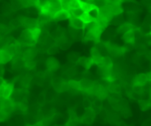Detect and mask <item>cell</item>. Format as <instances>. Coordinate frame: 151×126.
I'll list each match as a JSON object with an SVG mask.
<instances>
[{
    "label": "cell",
    "mask_w": 151,
    "mask_h": 126,
    "mask_svg": "<svg viewBox=\"0 0 151 126\" xmlns=\"http://www.w3.org/2000/svg\"><path fill=\"white\" fill-rule=\"evenodd\" d=\"M18 44L20 45L27 46V47H32L34 44H36L32 37L31 28H26L24 30L22 31L20 37L18 40Z\"/></svg>",
    "instance_id": "obj_1"
},
{
    "label": "cell",
    "mask_w": 151,
    "mask_h": 126,
    "mask_svg": "<svg viewBox=\"0 0 151 126\" xmlns=\"http://www.w3.org/2000/svg\"><path fill=\"white\" fill-rule=\"evenodd\" d=\"M46 66L50 72H55L60 66L58 60L55 58H49L46 61Z\"/></svg>",
    "instance_id": "obj_13"
},
{
    "label": "cell",
    "mask_w": 151,
    "mask_h": 126,
    "mask_svg": "<svg viewBox=\"0 0 151 126\" xmlns=\"http://www.w3.org/2000/svg\"><path fill=\"white\" fill-rule=\"evenodd\" d=\"M121 2H136V0H120Z\"/></svg>",
    "instance_id": "obj_43"
},
{
    "label": "cell",
    "mask_w": 151,
    "mask_h": 126,
    "mask_svg": "<svg viewBox=\"0 0 151 126\" xmlns=\"http://www.w3.org/2000/svg\"><path fill=\"white\" fill-rule=\"evenodd\" d=\"M103 106V100H100V99L96 97L95 100H94V101H92V106L91 107L93 109H97L98 110H100Z\"/></svg>",
    "instance_id": "obj_30"
},
{
    "label": "cell",
    "mask_w": 151,
    "mask_h": 126,
    "mask_svg": "<svg viewBox=\"0 0 151 126\" xmlns=\"http://www.w3.org/2000/svg\"><path fill=\"white\" fill-rule=\"evenodd\" d=\"M108 91H111V93H114V94H119L121 91V88L118 84H113V82L109 83V86L107 87Z\"/></svg>",
    "instance_id": "obj_25"
},
{
    "label": "cell",
    "mask_w": 151,
    "mask_h": 126,
    "mask_svg": "<svg viewBox=\"0 0 151 126\" xmlns=\"http://www.w3.org/2000/svg\"><path fill=\"white\" fill-rule=\"evenodd\" d=\"M0 109L10 114L16 109V103L12 98H0Z\"/></svg>",
    "instance_id": "obj_4"
},
{
    "label": "cell",
    "mask_w": 151,
    "mask_h": 126,
    "mask_svg": "<svg viewBox=\"0 0 151 126\" xmlns=\"http://www.w3.org/2000/svg\"><path fill=\"white\" fill-rule=\"evenodd\" d=\"M69 12H70L71 13V16H75V17H78V18H79L80 16H81V15L83 13V10L81 9V7H80V8L69 10Z\"/></svg>",
    "instance_id": "obj_32"
},
{
    "label": "cell",
    "mask_w": 151,
    "mask_h": 126,
    "mask_svg": "<svg viewBox=\"0 0 151 126\" xmlns=\"http://www.w3.org/2000/svg\"><path fill=\"white\" fill-rule=\"evenodd\" d=\"M19 19H20L21 25L26 28H33L39 26V24H38L37 19L28 17H21Z\"/></svg>",
    "instance_id": "obj_9"
},
{
    "label": "cell",
    "mask_w": 151,
    "mask_h": 126,
    "mask_svg": "<svg viewBox=\"0 0 151 126\" xmlns=\"http://www.w3.org/2000/svg\"><path fill=\"white\" fill-rule=\"evenodd\" d=\"M107 1V4H121L120 0H106Z\"/></svg>",
    "instance_id": "obj_41"
},
{
    "label": "cell",
    "mask_w": 151,
    "mask_h": 126,
    "mask_svg": "<svg viewBox=\"0 0 151 126\" xmlns=\"http://www.w3.org/2000/svg\"><path fill=\"white\" fill-rule=\"evenodd\" d=\"M58 52V47L56 44H54V45L51 46L50 48H48L47 50V53L50 55H54L55 53H57Z\"/></svg>",
    "instance_id": "obj_36"
},
{
    "label": "cell",
    "mask_w": 151,
    "mask_h": 126,
    "mask_svg": "<svg viewBox=\"0 0 151 126\" xmlns=\"http://www.w3.org/2000/svg\"><path fill=\"white\" fill-rule=\"evenodd\" d=\"M98 66H101V67L106 68V69H113V62L111 58L108 57V56H103V59H102L101 62Z\"/></svg>",
    "instance_id": "obj_19"
},
{
    "label": "cell",
    "mask_w": 151,
    "mask_h": 126,
    "mask_svg": "<svg viewBox=\"0 0 151 126\" xmlns=\"http://www.w3.org/2000/svg\"><path fill=\"white\" fill-rule=\"evenodd\" d=\"M68 86H69V89L75 90V91H81V85H80V82L78 81H75V80H70L67 82Z\"/></svg>",
    "instance_id": "obj_24"
},
{
    "label": "cell",
    "mask_w": 151,
    "mask_h": 126,
    "mask_svg": "<svg viewBox=\"0 0 151 126\" xmlns=\"http://www.w3.org/2000/svg\"><path fill=\"white\" fill-rule=\"evenodd\" d=\"M10 7H11V9L13 10V11L21 10V9L23 8V7H22V5L21 4V3L19 2V0H13V1H11V5H10Z\"/></svg>",
    "instance_id": "obj_29"
},
{
    "label": "cell",
    "mask_w": 151,
    "mask_h": 126,
    "mask_svg": "<svg viewBox=\"0 0 151 126\" xmlns=\"http://www.w3.org/2000/svg\"><path fill=\"white\" fill-rule=\"evenodd\" d=\"M37 54V50L36 49H35L34 47H30V48H28L27 50H25L24 53H23V59L24 60H32L35 57Z\"/></svg>",
    "instance_id": "obj_17"
},
{
    "label": "cell",
    "mask_w": 151,
    "mask_h": 126,
    "mask_svg": "<svg viewBox=\"0 0 151 126\" xmlns=\"http://www.w3.org/2000/svg\"><path fill=\"white\" fill-rule=\"evenodd\" d=\"M52 84L53 86V88L56 90V91H59V92H63V91H67L69 89V86H68L67 83L65 82L62 78H54L52 81Z\"/></svg>",
    "instance_id": "obj_7"
},
{
    "label": "cell",
    "mask_w": 151,
    "mask_h": 126,
    "mask_svg": "<svg viewBox=\"0 0 151 126\" xmlns=\"http://www.w3.org/2000/svg\"><path fill=\"white\" fill-rule=\"evenodd\" d=\"M83 106L85 109H88V108H91V106H92V101H91L90 99L86 98L83 99Z\"/></svg>",
    "instance_id": "obj_37"
},
{
    "label": "cell",
    "mask_w": 151,
    "mask_h": 126,
    "mask_svg": "<svg viewBox=\"0 0 151 126\" xmlns=\"http://www.w3.org/2000/svg\"><path fill=\"white\" fill-rule=\"evenodd\" d=\"M76 63L81 65L86 69H89L91 67V66L94 64V61L91 57H79Z\"/></svg>",
    "instance_id": "obj_14"
},
{
    "label": "cell",
    "mask_w": 151,
    "mask_h": 126,
    "mask_svg": "<svg viewBox=\"0 0 151 126\" xmlns=\"http://www.w3.org/2000/svg\"><path fill=\"white\" fill-rule=\"evenodd\" d=\"M9 115L10 114L8 113H7L5 111L0 109V122H4V121L7 120L9 117Z\"/></svg>",
    "instance_id": "obj_34"
},
{
    "label": "cell",
    "mask_w": 151,
    "mask_h": 126,
    "mask_svg": "<svg viewBox=\"0 0 151 126\" xmlns=\"http://www.w3.org/2000/svg\"><path fill=\"white\" fill-rule=\"evenodd\" d=\"M109 5L110 7L111 12L114 16L122 14L123 12V9L121 7V4H109Z\"/></svg>",
    "instance_id": "obj_20"
},
{
    "label": "cell",
    "mask_w": 151,
    "mask_h": 126,
    "mask_svg": "<svg viewBox=\"0 0 151 126\" xmlns=\"http://www.w3.org/2000/svg\"><path fill=\"white\" fill-rule=\"evenodd\" d=\"M23 7H35L36 0H19Z\"/></svg>",
    "instance_id": "obj_26"
},
{
    "label": "cell",
    "mask_w": 151,
    "mask_h": 126,
    "mask_svg": "<svg viewBox=\"0 0 151 126\" xmlns=\"http://www.w3.org/2000/svg\"><path fill=\"white\" fill-rule=\"evenodd\" d=\"M24 62L25 60H24L23 58L18 57L13 60L12 66H13V69H21V68H22L23 66H24Z\"/></svg>",
    "instance_id": "obj_21"
},
{
    "label": "cell",
    "mask_w": 151,
    "mask_h": 126,
    "mask_svg": "<svg viewBox=\"0 0 151 126\" xmlns=\"http://www.w3.org/2000/svg\"><path fill=\"white\" fill-rule=\"evenodd\" d=\"M91 58H92L93 61H94V64H97L98 66L99 64L101 62L102 59H103V55L100 53V52L99 51L98 49L96 47H92L91 49Z\"/></svg>",
    "instance_id": "obj_12"
},
{
    "label": "cell",
    "mask_w": 151,
    "mask_h": 126,
    "mask_svg": "<svg viewBox=\"0 0 151 126\" xmlns=\"http://www.w3.org/2000/svg\"><path fill=\"white\" fill-rule=\"evenodd\" d=\"M135 29L130 30L128 32L122 34V40H123L126 44H134V43H135L136 41Z\"/></svg>",
    "instance_id": "obj_11"
},
{
    "label": "cell",
    "mask_w": 151,
    "mask_h": 126,
    "mask_svg": "<svg viewBox=\"0 0 151 126\" xmlns=\"http://www.w3.org/2000/svg\"><path fill=\"white\" fill-rule=\"evenodd\" d=\"M96 112L94 110L92 107L88 108V109H86V112L82 117H81L79 120L80 122L83 124H86V125H91L96 117Z\"/></svg>",
    "instance_id": "obj_3"
},
{
    "label": "cell",
    "mask_w": 151,
    "mask_h": 126,
    "mask_svg": "<svg viewBox=\"0 0 151 126\" xmlns=\"http://www.w3.org/2000/svg\"><path fill=\"white\" fill-rule=\"evenodd\" d=\"M3 74H4V69H3L1 64H0V77H2Z\"/></svg>",
    "instance_id": "obj_42"
},
{
    "label": "cell",
    "mask_w": 151,
    "mask_h": 126,
    "mask_svg": "<svg viewBox=\"0 0 151 126\" xmlns=\"http://www.w3.org/2000/svg\"><path fill=\"white\" fill-rule=\"evenodd\" d=\"M50 0H36V4H35V7L39 10L41 7H44V6L47 5L49 3Z\"/></svg>",
    "instance_id": "obj_35"
},
{
    "label": "cell",
    "mask_w": 151,
    "mask_h": 126,
    "mask_svg": "<svg viewBox=\"0 0 151 126\" xmlns=\"http://www.w3.org/2000/svg\"><path fill=\"white\" fill-rule=\"evenodd\" d=\"M4 81H4V80L3 79L2 77H0V85H1V84H2L4 82Z\"/></svg>",
    "instance_id": "obj_44"
},
{
    "label": "cell",
    "mask_w": 151,
    "mask_h": 126,
    "mask_svg": "<svg viewBox=\"0 0 151 126\" xmlns=\"http://www.w3.org/2000/svg\"><path fill=\"white\" fill-rule=\"evenodd\" d=\"M69 55L72 56V58L68 57L69 58V60L72 62H75V63H76V62L78 61V58H79V55H78L77 53H71V54H69Z\"/></svg>",
    "instance_id": "obj_40"
},
{
    "label": "cell",
    "mask_w": 151,
    "mask_h": 126,
    "mask_svg": "<svg viewBox=\"0 0 151 126\" xmlns=\"http://www.w3.org/2000/svg\"><path fill=\"white\" fill-rule=\"evenodd\" d=\"M79 19H81V20L82 21L84 24H85V25L88 24H89V23H91V22H95V20H94V19H93L91 16H90L89 13H84V12L81 15V16L79 17Z\"/></svg>",
    "instance_id": "obj_23"
},
{
    "label": "cell",
    "mask_w": 151,
    "mask_h": 126,
    "mask_svg": "<svg viewBox=\"0 0 151 126\" xmlns=\"http://www.w3.org/2000/svg\"><path fill=\"white\" fill-rule=\"evenodd\" d=\"M93 94L96 96V97L103 100L108 97V89L101 84H94L93 88Z\"/></svg>",
    "instance_id": "obj_6"
},
{
    "label": "cell",
    "mask_w": 151,
    "mask_h": 126,
    "mask_svg": "<svg viewBox=\"0 0 151 126\" xmlns=\"http://www.w3.org/2000/svg\"><path fill=\"white\" fill-rule=\"evenodd\" d=\"M150 81V72L147 74H139L133 81V86H145L147 82Z\"/></svg>",
    "instance_id": "obj_5"
},
{
    "label": "cell",
    "mask_w": 151,
    "mask_h": 126,
    "mask_svg": "<svg viewBox=\"0 0 151 126\" xmlns=\"http://www.w3.org/2000/svg\"><path fill=\"white\" fill-rule=\"evenodd\" d=\"M10 26H11L13 28H16L19 26H22V25H21L20 19L19 18V19L12 21V22L10 23Z\"/></svg>",
    "instance_id": "obj_39"
},
{
    "label": "cell",
    "mask_w": 151,
    "mask_h": 126,
    "mask_svg": "<svg viewBox=\"0 0 151 126\" xmlns=\"http://www.w3.org/2000/svg\"><path fill=\"white\" fill-rule=\"evenodd\" d=\"M13 56L5 50L0 48V64H5L12 60Z\"/></svg>",
    "instance_id": "obj_15"
},
{
    "label": "cell",
    "mask_w": 151,
    "mask_h": 126,
    "mask_svg": "<svg viewBox=\"0 0 151 126\" xmlns=\"http://www.w3.org/2000/svg\"><path fill=\"white\" fill-rule=\"evenodd\" d=\"M103 44L106 47L107 53L113 57H120L126 53V50L124 47H119L116 44H111L110 42L104 43Z\"/></svg>",
    "instance_id": "obj_2"
},
{
    "label": "cell",
    "mask_w": 151,
    "mask_h": 126,
    "mask_svg": "<svg viewBox=\"0 0 151 126\" xmlns=\"http://www.w3.org/2000/svg\"><path fill=\"white\" fill-rule=\"evenodd\" d=\"M35 63L32 60H25L24 62V66L29 69H33V68L35 67Z\"/></svg>",
    "instance_id": "obj_38"
},
{
    "label": "cell",
    "mask_w": 151,
    "mask_h": 126,
    "mask_svg": "<svg viewBox=\"0 0 151 126\" xmlns=\"http://www.w3.org/2000/svg\"><path fill=\"white\" fill-rule=\"evenodd\" d=\"M133 91L139 95H142L145 92L144 86H133Z\"/></svg>",
    "instance_id": "obj_33"
},
{
    "label": "cell",
    "mask_w": 151,
    "mask_h": 126,
    "mask_svg": "<svg viewBox=\"0 0 151 126\" xmlns=\"http://www.w3.org/2000/svg\"><path fill=\"white\" fill-rule=\"evenodd\" d=\"M81 7V0H69V10Z\"/></svg>",
    "instance_id": "obj_28"
},
{
    "label": "cell",
    "mask_w": 151,
    "mask_h": 126,
    "mask_svg": "<svg viewBox=\"0 0 151 126\" xmlns=\"http://www.w3.org/2000/svg\"><path fill=\"white\" fill-rule=\"evenodd\" d=\"M139 104L140 109L142 111H146L150 108V102L149 100H139Z\"/></svg>",
    "instance_id": "obj_27"
},
{
    "label": "cell",
    "mask_w": 151,
    "mask_h": 126,
    "mask_svg": "<svg viewBox=\"0 0 151 126\" xmlns=\"http://www.w3.org/2000/svg\"><path fill=\"white\" fill-rule=\"evenodd\" d=\"M49 6H50V10H51L52 15L56 11L62 9L60 0H50V1H49Z\"/></svg>",
    "instance_id": "obj_18"
},
{
    "label": "cell",
    "mask_w": 151,
    "mask_h": 126,
    "mask_svg": "<svg viewBox=\"0 0 151 126\" xmlns=\"http://www.w3.org/2000/svg\"><path fill=\"white\" fill-rule=\"evenodd\" d=\"M136 27L134 26V24H133L131 22H125V23L121 24L119 26V27L116 30V32L119 34H124L125 32H128L130 30L135 29Z\"/></svg>",
    "instance_id": "obj_16"
},
{
    "label": "cell",
    "mask_w": 151,
    "mask_h": 126,
    "mask_svg": "<svg viewBox=\"0 0 151 126\" xmlns=\"http://www.w3.org/2000/svg\"><path fill=\"white\" fill-rule=\"evenodd\" d=\"M91 3L100 9L107 4V1L106 0H92Z\"/></svg>",
    "instance_id": "obj_31"
},
{
    "label": "cell",
    "mask_w": 151,
    "mask_h": 126,
    "mask_svg": "<svg viewBox=\"0 0 151 126\" xmlns=\"http://www.w3.org/2000/svg\"><path fill=\"white\" fill-rule=\"evenodd\" d=\"M69 26L72 28V29L75 30H84L85 29V24L78 17H75V16H71L69 18Z\"/></svg>",
    "instance_id": "obj_10"
},
{
    "label": "cell",
    "mask_w": 151,
    "mask_h": 126,
    "mask_svg": "<svg viewBox=\"0 0 151 126\" xmlns=\"http://www.w3.org/2000/svg\"><path fill=\"white\" fill-rule=\"evenodd\" d=\"M71 17V13L69 10H65V9H60L58 10L52 16V19H54L55 21L60 22V21L66 20L69 19Z\"/></svg>",
    "instance_id": "obj_8"
},
{
    "label": "cell",
    "mask_w": 151,
    "mask_h": 126,
    "mask_svg": "<svg viewBox=\"0 0 151 126\" xmlns=\"http://www.w3.org/2000/svg\"><path fill=\"white\" fill-rule=\"evenodd\" d=\"M96 7H97L93 4H91V3L83 2V1H81V9L84 13H89L91 10L96 8Z\"/></svg>",
    "instance_id": "obj_22"
}]
</instances>
